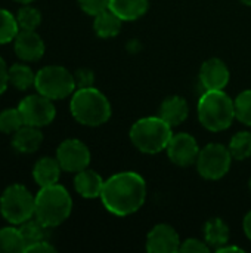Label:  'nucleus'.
I'll return each mask as SVG.
<instances>
[{
  "instance_id": "obj_16",
  "label": "nucleus",
  "mask_w": 251,
  "mask_h": 253,
  "mask_svg": "<svg viewBox=\"0 0 251 253\" xmlns=\"http://www.w3.org/2000/svg\"><path fill=\"white\" fill-rule=\"evenodd\" d=\"M41 142H43V133L40 132V127L30 126V125H24L12 136V147L24 154L37 151Z\"/></svg>"
},
{
  "instance_id": "obj_32",
  "label": "nucleus",
  "mask_w": 251,
  "mask_h": 253,
  "mask_svg": "<svg viewBox=\"0 0 251 253\" xmlns=\"http://www.w3.org/2000/svg\"><path fill=\"white\" fill-rule=\"evenodd\" d=\"M74 80H75L77 89H80V87H90L92 83H93V74H92L90 70L80 68V70L74 74Z\"/></svg>"
},
{
  "instance_id": "obj_9",
  "label": "nucleus",
  "mask_w": 251,
  "mask_h": 253,
  "mask_svg": "<svg viewBox=\"0 0 251 253\" xmlns=\"http://www.w3.org/2000/svg\"><path fill=\"white\" fill-rule=\"evenodd\" d=\"M18 108L22 114L24 123L36 127H43L50 125L56 116V108L52 99H49L47 96L38 92L36 95H30L24 98L19 102Z\"/></svg>"
},
{
  "instance_id": "obj_13",
  "label": "nucleus",
  "mask_w": 251,
  "mask_h": 253,
  "mask_svg": "<svg viewBox=\"0 0 251 253\" xmlns=\"http://www.w3.org/2000/svg\"><path fill=\"white\" fill-rule=\"evenodd\" d=\"M13 42L15 53L22 61L34 62L44 55V42L36 30H19Z\"/></svg>"
},
{
  "instance_id": "obj_5",
  "label": "nucleus",
  "mask_w": 251,
  "mask_h": 253,
  "mask_svg": "<svg viewBox=\"0 0 251 253\" xmlns=\"http://www.w3.org/2000/svg\"><path fill=\"white\" fill-rule=\"evenodd\" d=\"M172 136V126L160 116L143 117L130 129V139L133 145L146 154H157L166 150Z\"/></svg>"
},
{
  "instance_id": "obj_10",
  "label": "nucleus",
  "mask_w": 251,
  "mask_h": 253,
  "mask_svg": "<svg viewBox=\"0 0 251 253\" xmlns=\"http://www.w3.org/2000/svg\"><path fill=\"white\" fill-rule=\"evenodd\" d=\"M56 159L62 170L77 173L87 169L90 163V151L87 145L78 139H65L56 150Z\"/></svg>"
},
{
  "instance_id": "obj_1",
  "label": "nucleus",
  "mask_w": 251,
  "mask_h": 253,
  "mask_svg": "<svg viewBox=\"0 0 251 253\" xmlns=\"http://www.w3.org/2000/svg\"><path fill=\"white\" fill-rule=\"evenodd\" d=\"M101 200L108 212L127 216L138 212L146 200V182L136 172H120L105 181Z\"/></svg>"
},
{
  "instance_id": "obj_31",
  "label": "nucleus",
  "mask_w": 251,
  "mask_h": 253,
  "mask_svg": "<svg viewBox=\"0 0 251 253\" xmlns=\"http://www.w3.org/2000/svg\"><path fill=\"white\" fill-rule=\"evenodd\" d=\"M210 249H212V248L206 243V240L201 242V240H198V239H188V240H185V242L180 245L179 252L209 253L210 252Z\"/></svg>"
},
{
  "instance_id": "obj_11",
  "label": "nucleus",
  "mask_w": 251,
  "mask_h": 253,
  "mask_svg": "<svg viewBox=\"0 0 251 253\" xmlns=\"http://www.w3.org/2000/svg\"><path fill=\"white\" fill-rule=\"evenodd\" d=\"M166 150L169 159L180 168H186L195 163L200 154V147L197 139L185 132L173 135Z\"/></svg>"
},
{
  "instance_id": "obj_15",
  "label": "nucleus",
  "mask_w": 251,
  "mask_h": 253,
  "mask_svg": "<svg viewBox=\"0 0 251 253\" xmlns=\"http://www.w3.org/2000/svg\"><path fill=\"white\" fill-rule=\"evenodd\" d=\"M105 181L99 173L90 169H83L75 173L74 188L84 199H96L101 197Z\"/></svg>"
},
{
  "instance_id": "obj_27",
  "label": "nucleus",
  "mask_w": 251,
  "mask_h": 253,
  "mask_svg": "<svg viewBox=\"0 0 251 253\" xmlns=\"http://www.w3.org/2000/svg\"><path fill=\"white\" fill-rule=\"evenodd\" d=\"M24 119L19 108H7L0 113V132L13 135L18 129L24 126Z\"/></svg>"
},
{
  "instance_id": "obj_6",
  "label": "nucleus",
  "mask_w": 251,
  "mask_h": 253,
  "mask_svg": "<svg viewBox=\"0 0 251 253\" xmlns=\"http://www.w3.org/2000/svg\"><path fill=\"white\" fill-rule=\"evenodd\" d=\"M36 197L21 184L9 185L0 199V212L6 221L21 225L34 218Z\"/></svg>"
},
{
  "instance_id": "obj_3",
  "label": "nucleus",
  "mask_w": 251,
  "mask_h": 253,
  "mask_svg": "<svg viewBox=\"0 0 251 253\" xmlns=\"http://www.w3.org/2000/svg\"><path fill=\"white\" fill-rule=\"evenodd\" d=\"M70 110L72 117L84 126H101L111 117V104L96 87H80L74 92Z\"/></svg>"
},
{
  "instance_id": "obj_22",
  "label": "nucleus",
  "mask_w": 251,
  "mask_h": 253,
  "mask_svg": "<svg viewBox=\"0 0 251 253\" xmlns=\"http://www.w3.org/2000/svg\"><path fill=\"white\" fill-rule=\"evenodd\" d=\"M25 252V242L18 228L7 227L0 230V253Z\"/></svg>"
},
{
  "instance_id": "obj_26",
  "label": "nucleus",
  "mask_w": 251,
  "mask_h": 253,
  "mask_svg": "<svg viewBox=\"0 0 251 253\" xmlns=\"http://www.w3.org/2000/svg\"><path fill=\"white\" fill-rule=\"evenodd\" d=\"M19 33V25L16 16H13L9 10L0 7V44H6L15 40Z\"/></svg>"
},
{
  "instance_id": "obj_28",
  "label": "nucleus",
  "mask_w": 251,
  "mask_h": 253,
  "mask_svg": "<svg viewBox=\"0 0 251 253\" xmlns=\"http://www.w3.org/2000/svg\"><path fill=\"white\" fill-rule=\"evenodd\" d=\"M16 21L19 30H36L41 22V15L36 7L24 4L16 13Z\"/></svg>"
},
{
  "instance_id": "obj_4",
  "label": "nucleus",
  "mask_w": 251,
  "mask_h": 253,
  "mask_svg": "<svg viewBox=\"0 0 251 253\" xmlns=\"http://www.w3.org/2000/svg\"><path fill=\"white\" fill-rule=\"evenodd\" d=\"M197 110L200 123L212 132L228 129L235 119L234 101L223 90H206L198 101Z\"/></svg>"
},
{
  "instance_id": "obj_7",
  "label": "nucleus",
  "mask_w": 251,
  "mask_h": 253,
  "mask_svg": "<svg viewBox=\"0 0 251 253\" xmlns=\"http://www.w3.org/2000/svg\"><path fill=\"white\" fill-rule=\"evenodd\" d=\"M34 87L49 99H64L75 90L74 76L61 65H47L36 74Z\"/></svg>"
},
{
  "instance_id": "obj_30",
  "label": "nucleus",
  "mask_w": 251,
  "mask_h": 253,
  "mask_svg": "<svg viewBox=\"0 0 251 253\" xmlns=\"http://www.w3.org/2000/svg\"><path fill=\"white\" fill-rule=\"evenodd\" d=\"M78 4L83 12L92 16H96L101 12L109 9V0H78Z\"/></svg>"
},
{
  "instance_id": "obj_37",
  "label": "nucleus",
  "mask_w": 251,
  "mask_h": 253,
  "mask_svg": "<svg viewBox=\"0 0 251 253\" xmlns=\"http://www.w3.org/2000/svg\"><path fill=\"white\" fill-rule=\"evenodd\" d=\"M15 1H18V3H21V4H30V3L34 1V0H15Z\"/></svg>"
},
{
  "instance_id": "obj_18",
  "label": "nucleus",
  "mask_w": 251,
  "mask_h": 253,
  "mask_svg": "<svg viewBox=\"0 0 251 253\" xmlns=\"http://www.w3.org/2000/svg\"><path fill=\"white\" fill-rule=\"evenodd\" d=\"M61 170H62V168H61L58 159L43 157L34 165L33 178L40 188L49 187V185L58 184L59 176H61Z\"/></svg>"
},
{
  "instance_id": "obj_23",
  "label": "nucleus",
  "mask_w": 251,
  "mask_h": 253,
  "mask_svg": "<svg viewBox=\"0 0 251 253\" xmlns=\"http://www.w3.org/2000/svg\"><path fill=\"white\" fill-rule=\"evenodd\" d=\"M36 82V74L33 73L31 67L25 64H13L9 67V83L19 89V90H27L28 87L34 86Z\"/></svg>"
},
{
  "instance_id": "obj_20",
  "label": "nucleus",
  "mask_w": 251,
  "mask_h": 253,
  "mask_svg": "<svg viewBox=\"0 0 251 253\" xmlns=\"http://www.w3.org/2000/svg\"><path fill=\"white\" fill-rule=\"evenodd\" d=\"M204 240L206 243L219 251L229 242V228L220 218H212L204 225Z\"/></svg>"
},
{
  "instance_id": "obj_35",
  "label": "nucleus",
  "mask_w": 251,
  "mask_h": 253,
  "mask_svg": "<svg viewBox=\"0 0 251 253\" xmlns=\"http://www.w3.org/2000/svg\"><path fill=\"white\" fill-rule=\"evenodd\" d=\"M243 227H244V233H246V236L250 239L251 242V211L246 215V218H244V222H243Z\"/></svg>"
},
{
  "instance_id": "obj_14",
  "label": "nucleus",
  "mask_w": 251,
  "mask_h": 253,
  "mask_svg": "<svg viewBox=\"0 0 251 253\" xmlns=\"http://www.w3.org/2000/svg\"><path fill=\"white\" fill-rule=\"evenodd\" d=\"M200 80L206 90H223L229 83V70L222 59L212 58L203 64Z\"/></svg>"
},
{
  "instance_id": "obj_34",
  "label": "nucleus",
  "mask_w": 251,
  "mask_h": 253,
  "mask_svg": "<svg viewBox=\"0 0 251 253\" xmlns=\"http://www.w3.org/2000/svg\"><path fill=\"white\" fill-rule=\"evenodd\" d=\"M25 252H37V253H53L56 252V249L47 242V240H43V242H38L30 248H27Z\"/></svg>"
},
{
  "instance_id": "obj_21",
  "label": "nucleus",
  "mask_w": 251,
  "mask_h": 253,
  "mask_svg": "<svg viewBox=\"0 0 251 253\" xmlns=\"http://www.w3.org/2000/svg\"><path fill=\"white\" fill-rule=\"evenodd\" d=\"M121 24L123 19L117 16L111 9H107L95 16L93 28L99 37L109 39V37H115L121 31Z\"/></svg>"
},
{
  "instance_id": "obj_19",
  "label": "nucleus",
  "mask_w": 251,
  "mask_h": 253,
  "mask_svg": "<svg viewBox=\"0 0 251 253\" xmlns=\"http://www.w3.org/2000/svg\"><path fill=\"white\" fill-rule=\"evenodd\" d=\"M149 0H109V9L123 21H135L148 10Z\"/></svg>"
},
{
  "instance_id": "obj_2",
  "label": "nucleus",
  "mask_w": 251,
  "mask_h": 253,
  "mask_svg": "<svg viewBox=\"0 0 251 253\" xmlns=\"http://www.w3.org/2000/svg\"><path fill=\"white\" fill-rule=\"evenodd\" d=\"M72 211L70 193L59 184L41 187L36 196L34 218L47 228H55L68 219Z\"/></svg>"
},
{
  "instance_id": "obj_39",
  "label": "nucleus",
  "mask_w": 251,
  "mask_h": 253,
  "mask_svg": "<svg viewBox=\"0 0 251 253\" xmlns=\"http://www.w3.org/2000/svg\"><path fill=\"white\" fill-rule=\"evenodd\" d=\"M250 191H251V179H250Z\"/></svg>"
},
{
  "instance_id": "obj_25",
  "label": "nucleus",
  "mask_w": 251,
  "mask_h": 253,
  "mask_svg": "<svg viewBox=\"0 0 251 253\" xmlns=\"http://www.w3.org/2000/svg\"><path fill=\"white\" fill-rule=\"evenodd\" d=\"M229 151L232 159L246 160L251 156V132H238L229 142Z\"/></svg>"
},
{
  "instance_id": "obj_29",
  "label": "nucleus",
  "mask_w": 251,
  "mask_h": 253,
  "mask_svg": "<svg viewBox=\"0 0 251 253\" xmlns=\"http://www.w3.org/2000/svg\"><path fill=\"white\" fill-rule=\"evenodd\" d=\"M235 119H238L241 123L251 126V90H243L235 99Z\"/></svg>"
},
{
  "instance_id": "obj_8",
  "label": "nucleus",
  "mask_w": 251,
  "mask_h": 253,
  "mask_svg": "<svg viewBox=\"0 0 251 253\" xmlns=\"http://www.w3.org/2000/svg\"><path fill=\"white\" fill-rule=\"evenodd\" d=\"M231 162H232V156L229 148H226L222 144L212 142L206 145L203 150H200L195 163H197L198 173L204 179L217 181L229 172Z\"/></svg>"
},
{
  "instance_id": "obj_24",
  "label": "nucleus",
  "mask_w": 251,
  "mask_h": 253,
  "mask_svg": "<svg viewBox=\"0 0 251 253\" xmlns=\"http://www.w3.org/2000/svg\"><path fill=\"white\" fill-rule=\"evenodd\" d=\"M47 227L43 225L37 218L36 219H28L25 221L24 224H21V234L24 237V242H25V251L27 248L38 243V242H43L47 239Z\"/></svg>"
},
{
  "instance_id": "obj_36",
  "label": "nucleus",
  "mask_w": 251,
  "mask_h": 253,
  "mask_svg": "<svg viewBox=\"0 0 251 253\" xmlns=\"http://www.w3.org/2000/svg\"><path fill=\"white\" fill-rule=\"evenodd\" d=\"M219 253H225V252H244L241 248H238V246H228V245H225L223 248H220L219 251H217Z\"/></svg>"
},
{
  "instance_id": "obj_33",
  "label": "nucleus",
  "mask_w": 251,
  "mask_h": 253,
  "mask_svg": "<svg viewBox=\"0 0 251 253\" xmlns=\"http://www.w3.org/2000/svg\"><path fill=\"white\" fill-rule=\"evenodd\" d=\"M7 84H9V68L3 61V58L0 56V95L7 89Z\"/></svg>"
},
{
  "instance_id": "obj_17",
  "label": "nucleus",
  "mask_w": 251,
  "mask_h": 253,
  "mask_svg": "<svg viewBox=\"0 0 251 253\" xmlns=\"http://www.w3.org/2000/svg\"><path fill=\"white\" fill-rule=\"evenodd\" d=\"M189 114L188 102L182 96H169L160 107V117L172 127L182 125Z\"/></svg>"
},
{
  "instance_id": "obj_12",
  "label": "nucleus",
  "mask_w": 251,
  "mask_h": 253,
  "mask_svg": "<svg viewBox=\"0 0 251 253\" xmlns=\"http://www.w3.org/2000/svg\"><path fill=\"white\" fill-rule=\"evenodd\" d=\"M179 234L167 224L155 225L146 237V251L149 253H175L179 252Z\"/></svg>"
},
{
  "instance_id": "obj_38",
  "label": "nucleus",
  "mask_w": 251,
  "mask_h": 253,
  "mask_svg": "<svg viewBox=\"0 0 251 253\" xmlns=\"http://www.w3.org/2000/svg\"><path fill=\"white\" fill-rule=\"evenodd\" d=\"M244 4H247V6H251V0H241Z\"/></svg>"
}]
</instances>
